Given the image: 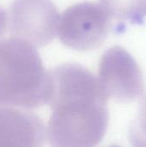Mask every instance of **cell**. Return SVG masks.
I'll use <instances>...</instances> for the list:
<instances>
[{
	"instance_id": "obj_1",
	"label": "cell",
	"mask_w": 146,
	"mask_h": 147,
	"mask_svg": "<svg viewBox=\"0 0 146 147\" xmlns=\"http://www.w3.org/2000/svg\"><path fill=\"white\" fill-rule=\"evenodd\" d=\"M48 75L46 103L52 110L46 128L49 144L56 147L97 145L109 122L108 96L98 78L76 63L55 66Z\"/></svg>"
},
{
	"instance_id": "obj_4",
	"label": "cell",
	"mask_w": 146,
	"mask_h": 147,
	"mask_svg": "<svg viewBox=\"0 0 146 147\" xmlns=\"http://www.w3.org/2000/svg\"><path fill=\"white\" fill-rule=\"evenodd\" d=\"M97 78L108 98L117 102H135L144 93L140 67L133 57L119 46L108 48L102 54Z\"/></svg>"
},
{
	"instance_id": "obj_2",
	"label": "cell",
	"mask_w": 146,
	"mask_h": 147,
	"mask_svg": "<svg viewBox=\"0 0 146 147\" xmlns=\"http://www.w3.org/2000/svg\"><path fill=\"white\" fill-rule=\"evenodd\" d=\"M48 95V71L34 47L14 36L1 40L0 106L34 109Z\"/></svg>"
},
{
	"instance_id": "obj_3",
	"label": "cell",
	"mask_w": 146,
	"mask_h": 147,
	"mask_svg": "<svg viewBox=\"0 0 146 147\" xmlns=\"http://www.w3.org/2000/svg\"><path fill=\"white\" fill-rule=\"evenodd\" d=\"M112 17L99 3L83 2L67 8L60 16L57 34L65 47L81 52L102 46L112 29Z\"/></svg>"
},
{
	"instance_id": "obj_7",
	"label": "cell",
	"mask_w": 146,
	"mask_h": 147,
	"mask_svg": "<svg viewBox=\"0 0 146 147\" xmlns=\"http://www.w3.org/2000/svg\"><path fill=\"white\" fill-rule=\"evenodd\" d=\"M112 19L120 23L141 24L146 16V0H99Z\"/></svg>"
},
{
	"instance_id": "obj_8",
	"label": "cell",
	"mask_w": 146,
	"mask_h": 147,
	"mask_svg": "<svg viewBox=\"0 0 146 147\" xmlns=\"http://www.w3.org/2000/svg\"><path fill=\"white\" fill-rule=\"evenodd\" d=\"M129 139L135 146H146V96L137 117L131 125Z\"/></svg>"
},
{
	"instance_id": "obj_9",
	"label": "cell",
	"mask_w": 146,
	"mask_h": 147,
	"mask_svg": "<svg viewBox=\"0 0 146 147\" xmlns=\"http://www.w3.org/2000/svg\"><path fill=\"white\" fill-rule=\"evenodd\" d=\"M9 32V16L7 12L0 7V41L6 38Z\"/></svg>"
},
{
	"instance_id": "obj_5",
	"label": "cell",
	"mask_w": 146,
	"mask_h": 147,
	"mask_svg": "<svg viewBox=\"0 0 146 147\" xmlns=\"http://www.w3.org/2000/svg\"><path fill=\"white\" fill-rule=\"evenodd\" d=\"M8 16L11 35L34 47L46 46L57 35L60 15L51 0H15Z\"/></svg>"
},
{
	"instance_id": "obj_6",
	"label": "cell",
	"mask_w": 146,
	"mask_h": 147,
	"mask_svg": "<svg viewBox=\"0 0 146 147\" xmlns=\"http://www.w3.org/2000/svg\"><path fill=\"white\" fill-rule=\"evenodd\" d=\"M46 140L42 120L26 109L0 106V146H41Z\"/></svg>"
}]
</instances>
